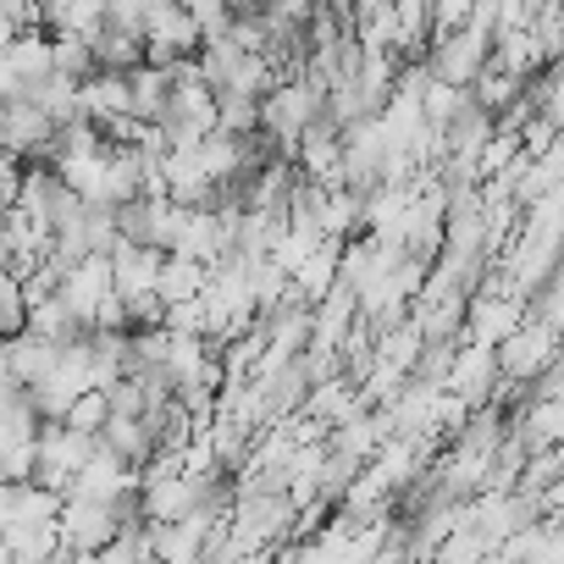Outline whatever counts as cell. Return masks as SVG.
<instances>
[{"label":"cell","instance_id":"6da1fadb","mask_svg":"<svg viewBox=\"0 0 564 564\" xmlns=\"http://www.w3.org/2000/svg\"><path fill=\"white\" fill-rule=\"evenodd\" d=\"M327 111V95L305 78V73H289L265 100H260V133L282 150V155H294L300 161V139H305V128L316 122Z\"/></svg>","mask_w":564,"mask_h":564},{"label":"cell","instance_id":"7a4b0ae2","mask_svg":"<svg viewBox=\"0 0 564 564\" xmlns=\"http://www.w3.org/2000/svg\"><path fill=\"white\" fill-rule=\"evenodd\" d=\"M558 355H564V333H558L547 316H536V311L498 344V366H503L509 382H536Z\"/></svg>","mask_w":564,"mask_h":564},{"label":"cell","instance_id":"3957f363","mask_svg":"<svg viewBox=\"0 0 564 564\" xmlns=\"http://www.w3.org/2000/svg\"><path fill=\"white\" fill-rule=\"evenodd\" d=\"M117 531H122V509H117V503L67 492V503H62V542H67V553H73L78 564H100V547H106Z\"/></svg>","mask_w":564,"mask_h":564},{"label":"cell","instance_id":"277c9868","mask_svg":"<svg viewBox=\"0 0 564 564\" xmlns=\"http://www.w3.org/2000/svg\"><path fill=\"white\" fill-rule=\"evenodd\" d=\"M0 139H7V150L23 155V161H51L62 150V122L34 95H18V100L0 106Z\"/></svg>","mask_w":564,"mask_h":564},{"label":"cell","instance_id":"5b68a950","mask_svg":"<svg viewBox=\"0 0 564 564\" xmlns=\"http://www.w3.org/2000/svg\"><path fill=\"white\" fill-rule=\"evenodd\" d=\"M426 62H432V73H437V78H448V84L470 89V84L492 67V34H487V29H476V23L448 29V34H432Z\"/></svg>","mask_w":564,"mask_h":564},{"label":"cell","instance_id":"8992f818","mask_svg":"<svg viewBox=\"0 0 564 564\" xmlns=\"http://www.w3.org/2000/svg\"><path fill=\"white\" fill-rule=\"evenodd\" d=\"M56 73V29H23L7 40V56H0V89H7V100L29 95L40 78Z\"/></svg>","mask_w":564,"mask_h":564},{"label":"cell","instance_id":"52a82bcc","mask_svg":"<svg viewBox=\"0 0 564 564\" xmlns=\"http://www.w3.org/2000/svg\"><path fill=\"white\" fill-rule=\"evenodd\" d=\"M62 503H67L62 487H45V481H0V536L62 520Z\"/></svg>","mask_w":564,"mask_h":564},{"label":"cell","instance_id":"ba28073f","mask_svg":"<svg viewBox=\"0 0 564 564\" xmlns=\"http://www.w3.org/2000/svg\"><path fill=\"white\" fill-rule=\"evenodd\" d=\"M56 294L67 300V311H73L84 327H95L100 305L117 294V271H111V254H89V260H78V265L62 276V289H56Z\"/></svg>","mask_w":564,"mask_h":564},{"label":"cell","instance_id":"9c48e42d","mask_svg":"<svg viewBox=\"0 0 564 564\" xmlns=\"http://www.w3.org/2000/svg\"><path fill=\"white\" fill-rule=\"evenodd\" d=\"M62 338H51V333H34V327H23V333H12L7 344H0V382H40L45 371H56V360H62Z\"/></svg>","mask_w":564,"mask_h":564},{"label":"cell","instance_id":"30bf717a","mask_svg":"<svg viewBox=\"0 0 564 564\" xmlns=\"http://www.w3.org/2000/svg\"><path fill=\"white\" fill-rule=\"evenodd\" d=\"M139 481H144V470L128 465L122 454H111V448L100 443L95 459L73 476V492H78V498H106V503H117L122 492H139Z\"/></svg>","mask_w":564,"mask_h":564},{"label":"cell","instance_id":"8fae6325","mask_svg":"<svg viewBox=\"0 0 564 564\" xmlns=\"http://www.w3.org/2000/svg\"><path fill=\"white\" fill-rule=\"evenodd\" d=\"M300 172L305 177H322V183H338V172H344V122L333 111H322L305 128V139H300Z\"/></svg>","mask_w":564,"mask_h":564},{"label":"cell","instance_id":"7c38bea8","mask_svg":"<svg viewBox=\"0 0 564 564\" xmlns=\"http://www.w3.org/2000/svg\"><path fill=\"white\" fill-rule=\"evenodd\" d=\"M161 265H166V249H155V243H133V238H117V249H111L117 294H144V289H161Z\"/></svg>","mask_w":564,"mask_h":564},{"label":"cell","instance_id":"4fadbf2b","mask_svg":"<svg viewBox=\"0 0 564 564\" xmlns=\"http://www.w3.org/2000/svg\"><path fill=\"white\" fill-rule=\"evenodd\" d=\"M360 289H349V282L338 276V289L327 294V300H316V338L311 344H322V349H344L349 344V333L360 327Z\"/></svg>","mask_w":564,"mask_h":564},{"label":"cell","instance_id":"5bb4252c","mask_svg":"<svg viewBox=\"0 0 564 564\" xmlns=\"http://www.w3.org/2000/svg\"><path fill=\"white\" fill-rule=\"evenodd\" d=\"M78 95H84V117H95V122L122 117V111H139L133 73H122V67H100L95 78H84V84H78Z\"/></svg>","mask_w":564,"mask_h":564},{"label":"cell","instance_id":"9a60e30c","mask_svg":"<svg viewBox=\"0 0 564 564\" xmlns=\"http://www.w3.org/2000/svg\"><path fill=\"white\" fill-rule=\"evenodd\" d=\"M492 62H498L503 73L536 78V73L547 67V51H542V40H536L531 23H503V29L492 34Z\"/></svg>","mask_w":564,"mask_h":564},{"label":"cell","instance_id":"2e32d148","mask_svg":"<svg viewBox=\"0 0 564 564\" xmlns=\"http://www.w3.org/2000/svg\"><path fill=\"white\" fill-rule=\"evenodd\" d=\"M100 443H106L111 454H122L128 465H139V470H144V465L161 454V437H155V426H150L144 415H117V410H111V421L100 426Z\"/></svg>","mask_w":564,"mask_h":564},{"label":"cell","instance_id":"e0dca14e","mask_svg":"<svg viewBox=\"0 0 564 564\" xmlns=\"http://www.w3.org/2000/svg\"><path fill=\"white\" fill-rule=\"evenodd\" d=\"M509 432H520L525 448L564 443V399H525L520 410H509Z\"/></svg>","mask_w":564,"mask_h":564},{"label":"cell","instance_id":"ac0fdd59","mask_svg":"<svg viewBox=\"0 0 564 564\" xmlns=\"http://www.w3.org/2000/svg\"><path fill=\"white\" fill-rule=\"evenodd\" d=\"M51 166L84 194V199H106V172H111V144L100 150H56Z\"/></svg>","mask_w":564,"mask_h":564},{"label":"cell","instance_id":"d6986e66","mask_svg":"<svg viewBox=\"0 0 564 564\" xmlns=\"http://www.w3.org/2000/svg\"><path fill=\"white\" fill-rule=\"evenodd\" d=\"M133 95H139V117H144V122H161V117H166V106H172V95H177L172 67L139 62V67H133Z\"/></svg>","mask_w":564,"mask_h":564},{"label":"cell","instance_id":"ffe728a7","mask_svg":"<svg viewBox=\"0 0 564 564\" xmlns=\"http://www.w3.org/2000/svg\"><path fill=\"white\" fill-rule=\"evenodd\" d=\"M205 282H210V265H205V260H194V254H172V249H166V265H161V300H166V305L205 294Z\"/></svg>","mask_w":564,"mask_h":564},{"label":"cell","instance_id":"44dd1931","mask_svg":"<svg viewBox=\"0 0 564 564\" xmlns=\"http://www.w3.org/2000/svg\"><path fill=\"white\" fill-rule=\"evenodd\" d=\"M366 188H349V183H333L327 194V238H355L366 232Z\"/></svg>","mask_w":564,"mask_h":564},{"label":"cell","instance_id":"7402d4cb","mask_svg":"<svg viewBox=\"0 0 564 564\" xmlns=\"http://www.w3.org/2000/svg\"><path fill=\"white\" fill-rule=\"evenodd\" d=\"M525 89H531V78H520V73H503L498 62H492V67H487L476 84H470V95H476L487 111H509L514 100H525Z\"/></svg>","mask_w":564,"mask_h":564},{"label":"cell","instance_id":"603a6c76","mask_svg":"<svg viewBox=\"0 0 564 564\" xmlns=\"http://www.w3.org/2000/svg\"><path fill=\"white\" fill-rule=\"evenodd\" d=\"M95 56H100V67H122V73H133V67L144 62V34L100 29V34H95Z\"/></svg>","mask_w":564,"mask_h":564},{"label":"cell","instance_id":"cb8c5ba5","mask_svg":"<svg viewBox=\"0 0 564 564\" xmlns=\"http://www.w3.org/2000/svg\"><path fill=\"white\" fill-rule=\"evenodd\" d=\"M56 73L62 78H95L100 73V56H95V40H84V34H56Z\"/></svg>","mask_w":564,"mask_h":564},{"label":"cell","instance_id":"d4e9b609","mask_svg":"<svg viewBox=\"0 0 564 564\" xmlns=\"http://www.w3.org/2000/svg\"><path fill=\"white\" fill-rule=\"evenodd\" d=\"M421 106H426V122L448 128V122L470 106V89H459V84H448V78H437V73H432V84L421 89Z\"/></svg>","mask_w":564,"mask_h":564},{"label":"cell","instance_id":"484cf974","mask_svg":"<svg viewBox=\"0 0 564 564\" xmlns=\"http://www.w3.org/2000/svg\"><path fill=\"white\" fill-rule=\"evenodd\" d=\"M29 316H34V305H29L23 276H18V271H7V282H0V327H7V338H12V333H23V327H29Z\"/></svg>","mask_w":564,"mask_h":564},{"label":"cell","instance_id":"4316f807","mask_svg":"<svg viewBox=\"0 0 564 564\" xmlns=\"http://www.w3.org/2000/svg\"><path fill=\"white\" fill-rule=\"evenodd\" d=\"M216 100H221V128H232V133H260V100H254V95H243V89H216Z\"/></svg>","mask_w":564,"mask_h":564},{"label":"cell","instance_id":"83f0119b","mask_svg":"<svg viewBox=\"0 0 564 564\" xmlns=\"http://www.w3.org/2000/svg\"><path fill=\"white\" fill-rule=\"evenodd\" d=\"M520 155H525L520 128H498V133L487 139V150H481V183H487V177H498V172H509Z\"/></svg>","mask_w":564,"mask_h":564},{"label":"cell","instance_id":"f1b7e54d","mask_svg":"<svg viewBox=\"0 0 564 564\" xmlns=\"http://www.w3.org/2000/svg\"><path fill=\"white\" fill-rule=\"evenodd\" d=\"M106 421H111V393H106V388L78 393V399H73V410H67V426H78V432H100Z\"/></svg>","mask_w":564,"mask_h":564},{"label":"cell","instance_id":"f546056e","mask_svg":"<svg viewBox=\"0 0 564 564\" xmlns=\"http://www.w3.org/2000/svg\"><path fill=\"white\" fill-rule=\"evenodd\" d=\"M40 476V443L0 448V481H34Z\"/></svg>","mask_w":564,"mask_h":564},{"label":"cell","instance_id":"4dcf8cb0","mask_svg":"<svg viewBox=\"0 0 564 564\" xmlns=\"http://www.w3.org/2000/svg\"><path fill=\"white\" fill-rule=\"evenodd\" d=\"M106 393H111V410H117V415H144V410H150V393H144V377H139V371L117 377Z\"/></svg>","mask_w":564,"mask_h":564},{"label":"cell","instance_id":"1f68e13d","mask_svg":"<svg viewBox=\"0 0 564 564\" xmlns=\"http://www.w3.org/2000/svg\"><path fill=\"white\" fill-rule=\"evenodd\" d=\"M470 18H476V0H432V34L465 29Z\"/></svg>","mask_w":564,"mask_h":564},{"label":"cell","instance_id":"d6a6232c","mask_svg":"<svg viewBox=\"0 0 564 564\" xmlns=\"http://www.w3.org/2000/svg\"><path fill=\"white\" fill-rule=\"evenodd\" d=\"M547 7H558V12H564V0H547Z\"/></svg>","mask_w":564,"mask_h":564}]
</instances>
